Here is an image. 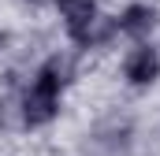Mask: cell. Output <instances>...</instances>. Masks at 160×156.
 Returning <instances> with one entry per match:
<instances>
[{
    "label": "cell",
    "mask_w": 160,
    "mask_h": 156,
    "mask_svg": "<svg viewBox=\"0 0 160 156\" xmlns=\"http://www.w3.org/2000/svg\"><path fill=\"white\" fill-rule=\"evenodd\" d=\"M60 93H63V63L60 60H48L38 75H34L26 97H22V123L26 126L52 123L56 112H60Z\"/></svg>",
    "instance_id": "cell-1"
},
{
    "label": "cell",
    "mask_w": 160,
    "mask_h": 156,
    "mask_svg": "<svg viewBox=\"0 0 160 156\" xmlns=\"http://www.w3.org/2000/svg\"><path fill=\"white\" fill-rule=\"evenodd\" d=\"M56 7H60V15H63V26H67L71 41L86 45L93 22L101 19V15H97V4H93V0H56Z\"/></svg>",
    "instance_id": "cell-2"
},
{
    "label": "cell",
    "mask_w": 160,
    "mask_h": 156,
    "mask_svg": "<svg viewBox=\"0 0 160 156\" xmlns=\"http://www.w3.org/2000/svg\"><path fill=\"white\" fill-rule=\"evenodd\" d=\"M123 75H127V82H130V85H149V82L160 75V56H157V48L138 45V48L127 56Z\"/></svg>",
    "instance_id": "cell-3"
},
{
    "label": "cell",
    "mask_w": 160,
    "mask_h": 156,
    "mask_svg": "<svg viewBox=\"0 0 160 156\" xmlns=\"http://www.w3.org/2000/svg\"><path fill=\"white\" fill-rule=\"evenodd\" d=\"M153 26H157V11L145 7V4H130L119 19H116V30L119 34H130V37H145Z\"/></svg>",
    "instance_id": "cell-4"
},
{
    "label": "cell",
    "mask_w": 160,
    "mask_h": 156,
    "mask_svg": "<svg viewBox=\"0 0 160 156\" xmlns=\"http://www.w3.org/2000/svg\"><path fill=\"white\" fill-rule=\"evenodd\" d=\"M30 4H45V0H30Z\"/></svg>",
    "instance_id": "cell-5"
}]
</instances>
